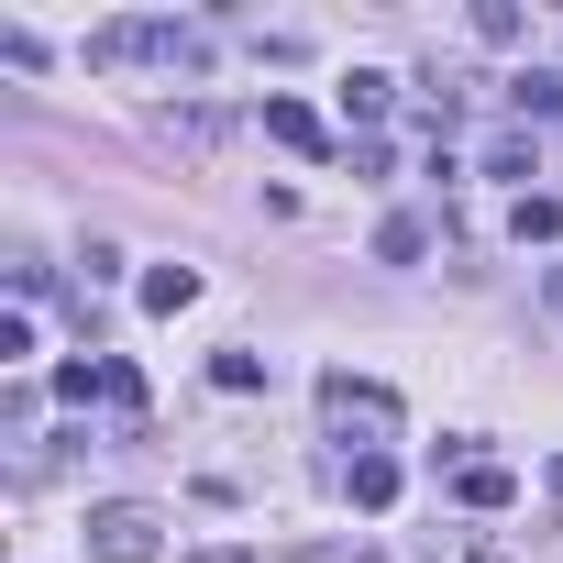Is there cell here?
Segmentation results:
<instances>
[{"mask_svg": "<svg viewBox=\"0 0 563 563\" xmlns=\"http://www.w3.org/2000/svg\"><path fill=\"white\" fill-rule=\"evenodd\" d=\"M552 497H563V464H552Z\"/></svg>", "mask_w": 563, "mask_h": 563, "instance_id": "30bf717a", "label": "cell"}, {"mask_svg": "<svg viewBox=\"0 0 563 563\" xmlns=\"http://www.w3.org/2000/svg\"><path fill=\"white\" fill-rule=\"evenodd\" d=\"M155 530H166V519H155V508H133V497L89 508V552H100V563H155V552H166Z\"/></svg>", "mask_w": 563, "mask_h": 563, "instance_id": "6da1fadb", "label": "cell"}, {"mask_svg": "<svg viewBox=\"0 0 563 563\" xmlns=\"http://www.w3.org/2000/svg\"><path fill=\"white\" fill-rule=\"evenodd\" d=\"M166 144H177V155H210L221 122H210V111H166Z\"/></svg>", "mask_w": 563, "mask_h": 563, "instance_id": "9c48e42d", "label": "cell"}, {"mask_svg": "<svg viewBox=\"0 0 563 563\" xmlns=\"http://www.w3.org/2000/svg\"><path fill=\"white\" fill-rule=\"evenodd\" d=\"M343 486H354V508H387V497H398V464H387V453H354Z\"/></svg>", "mask_w": 563, "mask_h": 563, "instance_id": "277c9868", "label": "cell"}, {"mask_svg": "<svg viewBox=\"0 0 563 563\" xmlns=\"http://www.w3.org/2000/svg\"><path fill=\"white\" fill-rule=\"evenodd\" d=\"M265 133L288 144V155H321L332 133H321V111H299V100H265Z\"/></svg>", "mask_w": 563, "mask_h": 563, "instance_id": "3957f363", "label": "cell"}, {"mask_svg": "<svg viewBox=\"0 0 563 563\" xmlns=\"http://www.w3.org/2000/svg\"><path fill=\"white\" fill-rule=\"evenodd\" d=\"M321 409L354 420V431H387V420H398V398H387V387H354V376H321Z\"/></svg>", "mask_w": 563, "mask_h": 563, "instance_id": "7a4b0ae2", "label": "cell"}, {"mask_svg": "<svg viewBox=\"0 0 563 563\" xmlns=\"http://www.w3.org/2000/svg\"><path fill=\"white\" fill-rule=\"evenodd\" d=\"M387 89H398V78H376V67H354V78H343V111H354V122H376V111H387Z\"/></svg>", "mask_w": 563, "mask_h": 563, "instance_id": "ba28073f", "label": "cell"}, {"mask_svg": "<svg viewBox=\"0 0 563 563\" xmlns=\"http://www.w3.org/2000/svg\"><path fill=\"white\" fill-rule=\"evenodd\" d=\"M508 497H519L508 464H464V508H508Z\"/></svg>", "mask_w": 563, "mask_h": 563, "instance_id": "8992f818", "label": "cell"}, {"mask_svg": "<svg viewBox=\"0 0 563 563\" xmlns=\"http://www.w3.org/2000/svg\"><path fill=\"white\" fill-rule=\"evenodd\" d=\"M508 100H519L530 122H552V111H563V78H552V67H530V78H508Z\"/></svg>", "mask_w": 563, "mask_h": 563, "instance_id": "5b68a950", "label": "cell"}, {"mask_svg": "<svg viewBox=\"0 0 563 563\" xmlns=\"http://www.w3.org/2000/svg\"><path fill=\"white\" fill-rule=\"evenodd\" d=\"M188 299H199L188 265H155V276H144V310H188Z\"/></svg>", "mask_w": 563, "mask_h": 563, "instance_id": "52a82bcc", "label": "cell"}]
</instances>
